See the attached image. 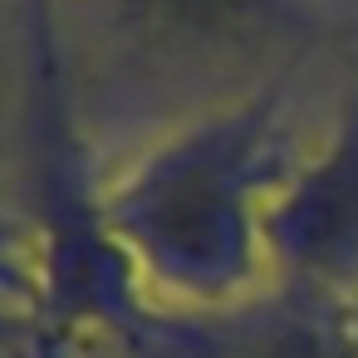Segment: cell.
Instances as JSON below:
<instances>
[{"instance_id": "1", "label": "cell", "mask_w": 358, "mask_h": 358, "mask_svg": "<svg viewBox=\"0 0 358 358\" xmlns=\"http://www.w3.org/2000/svg\"><path fill=\"white\" fill-rule=\"evenodd\" d=\"M40 79L89 167L103 138H152L289 84L329 30L324 0H40ZM133 148V152H138Z\"/></svg>"}, {"instance_id": "3", "label": "cell", "mask_w": 358, "mask_h": 358, "mask_svg": "<svg viewBox=\"0 0 358 358\" xmlns=\"http://www.w3.org/2000/svg\"><path fill=\"white\" fill-rule=\"evenodd\" d=\"M103 334L123 358H358V299L270 285L226 309L133 304Z\"/></svg>"}, {"instance_id": "2", "label": "cell", "mask_w": 358, "mask_h": 358, "mask_svg": "<svg viewBox=\"0 0 358 358\" xmlns=\"http://www.w3.org/2000/svg\"><path fill=\"white\" fill-rule=\"evenodd\" d=\"M285 89L201 113L99 182V221L138 304L226 309L270 289V196L294 167Z\"/></svg>"}, {"instance_id": "5", "label": "cell", "mask_w": 358, "mask_h": 358, "mask_svg": "<svg viewBox=\"0 0 358 358\" xmlns=\"http://www.w3.org/2000/svg\"><path fill=\"white\" fill-rule=\"evenodd\" d=\"M0 289H10V294H25V299L35 304V280H30V270H15L6 255H0Z\"/></svg>"}, {"instance_id": "4", "label": "cell", "mask_w": 358, "mask_h": 358, "mask_svg": "<svg viewBox=\"0 0 358 358\" xmlns=\"http://www.w3.org/2000/svg\"><path fill=\"white\" fill-rule=\"evenodd\" d=\"M265 241L270 285L358 299V99L275 187Z\"/></svg>"}]
</instances>
